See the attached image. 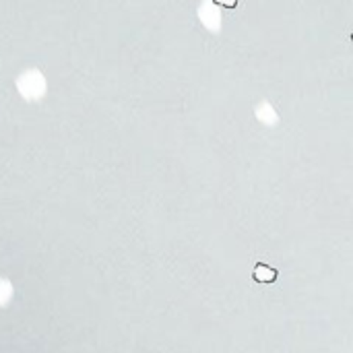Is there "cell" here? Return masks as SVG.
<instances>
[{"mask_svg": "<svg viewBox=\"0 0 353 353\" xmlns=\"http://www.w3.org/2000/svg\"><path fill=\"white\" fill-rule=\"evenodd\" d=\"M252 277H254V281H259V283H273V281L277 279V271H275L273 267L265 265V263H259V265L254 267Z\"/></svg>", "mask_w": 353, "mask_h": 353, "instance_id": "1", "label": "cell"}, {"mask_svg": "<svg viewBox=\"0 0 353 353\" xmlns=\"http://www.w3.org/2000/svg\"><path fill=\"white\" fill-rule=\"evenodd\" d=\"M238 2H240V0H215V4L225 6V8H234V6H238Z\"/></svg>", "mask_w": 353, "mask_h": 353, "instance_id": "2", "label": "cell"}]
</instances>
